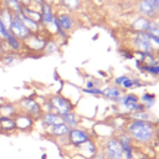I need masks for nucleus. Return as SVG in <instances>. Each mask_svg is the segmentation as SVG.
Masks as SVG:
<instances>
[{
	"instance_id": "32",
	"label": "nucleus",
	"mask_w": 159,
	"mask_h": 159,
	"mask_svg": "<svg viewBox=\"0 0 159 159\" xmlns=\"http://www.w3.org/2000/svg\"><path fill=\"white\" fill-rule=\"evenodd\" d=\"M83 93L89 94V96H97V97H102L103 96V89L101 87H94V88H82L81 89Z\"/></svg>"
},
{
	"instance_id": "31",
	"label": "nucleus",
	"mask_w": 159,
	"mask_h": 159,
	"mask_svg": "<svg viewBox=\"0 0 159 159\" xmlns=\"http://www.w3.org/2000/svg\"><path fill=\"white\" fill-rule=\"evenodd\" d=\"M4 2V6L6 9H9L12 14H19L21 12V9H22V5L20 4L19 0H2Z\"/></svg>"
},
{
	"instance_id": "8",
	"label": "nucleus",
	"mask_w": 159,
	"mask_h": 159,
	"mask_svg": "<svg viewBox=\"0 0 159 159\" xmlns=\"http://www.w3.org/2000/svg\"><path fill=\"white\" fill-rule=\"evenodd\" d=\"M91 139V134L82 128H71L68 134H67V140L71 145H73L75 148L81 147L83 143H86L87 140Z\"/></svg>"
},
{
	"instance_id": "29",
	"label": "nucleus",
	"mask_w": 159,
	"mask_h": 159,
	"mask_svg": "<svg viewBox=\"0 0 159 159\" xmlns=\"http://www.w3.org/2000/svg\"><path fill=\"white\" fill-rule=\"evenodd\" d=\"M60 48H61V45H60V42L57 40H55V39L47 40L46 46H45V50H43V55H53V53H57V52H60Z\"/></svg>"
},
{
	"instance_id": "15",
	"label": "nucleus",
	"mask_w": 159,
	"mask_h": 159,
	"mask_svg": "<svg viewBox=\"0 0 159 159\" xmlns=\"http://www.w3.org/2000/svg\"><path fill=\"white\" fill-rule=\"evenodd\" d=\"M70 127L67 124H65L63 122L62 123H58V124H55V125H51L48 128H46V133L53 138H61V137H65L70 132Z\"/></svg>"
},
{
	"instance_id": "35",
	"label": "nucleus",
	"mask_w": 159,
	"mask_h": 159,
	"mask_svg": "<svg viewBox=\"0 0 159 159\" xmlns=\"http://www.w3.org/2000/svg\"><path fill=\"white\" fill-rule=\"evenodd\" d=\"M147 32L150 34V35H154V36H158V37H159V26L155 24L154 20H152V22H150V25H149Z\"/></svg>"
},
{
	"instance_id": "38",
	"label": "nucleus",
	"mask_w": 159,
	"mask_h": 159,
	"mask_svg": "<svg viewBox=\"0 0 159 159\" xmlns=\"http://www.w3.org/2000/svg\"><path fill=\"white\" fill-rule=\"evenodd\" d=\"M6 32H7L6 27L4 26V24H2V22H1V20H0V40H5Z\"/></svg>"
},
{
	"instance_id": "18",
	"label": "nucleus",
	"mask_w": 159,
	"mask_h": 159,
	"mask_svg": "<svg viewBox=\"0 0 159 159\" xmlns=\"http://www.w3.org/2000/svg\"><path fill=\"white\" fill-rule=\"evenodd\" d=\"M150 22H152L150 19L139 15V16H137V17L132 21L130 27H132L134 31H144V32H147V30H148Z\"/></svg>"
},
{
	"instance_id": "12",
	"label": "nucleus",
	"mask_w": 159,
	"mask_h": 159,
	"mask_svg": "<svg viewBox=\"0 0 159 159\" xmlns=\"http://www.w3.org/2000/svg\"><path fill=\"white\" fill-rule=\"evenodd\" d=\"M14 119H15L16 129H19L21 132H29L35 124V119L31 116H29L26 113H22V112H19L14 117Z\"/></svg>"
},
{
	"instance_id": "13",
	"label": "nucleus",
	"mask_w": 159,
	"mask_h": 159,
	"mask_svg": "<svg viewBox=\"0 0 159 159\" xmlns=\"http://www.w3.org/2000/svg\"><path fill=\"white\" fill-rule=\"evenodd\" d=\"M77 149H78V153H80L81 157L89 158V159H92L98 153V147H97V144L94 143V140L92 138L89 140H87L86 143H83L81 147H78Z\"/></svg>"
},
{
	"instance_id": "36",
	"label": "nucleus",
	"mask_w": 159,
	"mask_h": 159,
	"mask_svg": "<svg viewBox=\"0 0 159 159\" xmlns=\"http://www.w3.org/2000/svg\"><path fill=\"white\" fill-rule=\"evenodd\" d=\"M149 40H150V42H152V45H153L154 51H155V52H159V37L149 34Z\"/></svg>"
},
{
	"instance_id": "24",
	"label": "nucleus",
	"mask_w": 159,
	"mask_h": 159,
	"mask_svg": "<svg viewBox=\"0 0 159 159\" xmlns=\"http://www.w3.org/2000/svg\"><path fill=\"white\" fill-rule=\"evenodd\" d=\"M19 16H20V19L22 20V22L26 25V27L31 31V34H35V32H41V30H42V26H41V24L40 22H36V21H34V20H31V19H29V17H26L22 12H19L17 14Z\"/></svg>"
},
{
	"instance_id": "43",
	"label": "nucleus",
	"mask_w": 159,
	"mask_h": 159,
	"mask_svg": "<svg viewBox=\"0 0 159 159\" xmlns=\"http://www.w3.org/2000/svg\"><path fill=\"white\" fill-rule=\"evenodd\" d=\"M154 21H155V24L159 26V12L157 14V16H155V19H154Z\"/></svg>"
},
{
	"instance_id": "41",
	"label": "nucleus",
	"mask_w": 159,
	"mask_h": 159,
	"mask_svg": "<svg viewBox=\"0 0 159 159\" xmlns=\"http://www.w3.org/2000/svg\"><path fill=\"white\" fill-rule=\"evenodd\" d=\"M92 159H106V157H104V155H103V153L99 150V152H98V153H97Z\"/></svg>"
},
{
	"instance_id": "34",
	"label": "nucleus",
	"mask_w": 159,
	"mask_h": 159,
	"mask_svg": "<svg viewBox=\"0 0 159 159\" xmlns=\"http://www.w3.org/2000/svg\"><path fill=\"white\" fill-rule=\"evenodd\" d=\"M119 55H120V57H123L124 60H133V58H134V53H133L132 51H129L128 48H125V47L119 48Z\"/></svg>"
},
{
	"instance_id": "6",
	"label": "nucleus",
	"mask_w": 159,
	"mask_h": 159,
	"mask_svg": "<svg viewBox=\"0 0 159 159\" xmlns=\"http://www.w3.org/2000/svg\"><path fill=\"white\" fill-rule=\"evenodd\" d=\"M135 7H137V12L140 16L154 20L157 14L159 12V1L158 0H138Z\"/></svg>"
},
{
	"instance_id": "17",
	"label": "nucleus",
	"mask_w": 159,
	"mask_h": 159,
	"mask_svg": "<svg viewBox=\"0 0 159 159\" xmlns=\"http://www.w3.org/2000/svg\"><path fill=\"white\" fill-rule=\"evenodd\" d=\"M46 128L51 127V125H55V124H58V123H62V118L60 114H57L56 112H43L41 118L39 119Z\"/></svg>"
},
{
	"instance_id": "4",
	"label": "nucleus",
	"mask_w": 159,
	"mask_h": 159,
	"mask_svg": "<svg viewBox=\"0 0 159 159\" xmlns=\"http://www.w3.org/2000/svg\"><path fill=\"white\" fill-rule=\"evenodd\" d=\"M130 45L135 52H155L149 40V34L144 31H135L130 37Z\"/></svg>"
},
{
	"instance_id": "33",
	"label": "nucleus",
	"mask_w": 159,
	"mask_h": 159,
	"mask_svg": "<svg viewBox=\"0 0 159 159\" xmlns=\"http://www.w3.org/2000/svg\"><path fill=\"white\" fill-rule=\"evenodd\" d=\"M101 86V80L91 77L84 82V88H94V87H99Z\"/></svg>"
},
{
	"instance_id": "3",
	"label": "nucleus",
	"mask_w": 159,
	"mask_h": 159,
	"mask_svg": "<svg viewBox=\"0 0 159 159\" xmlns=\"http://www.w3.org/2000/svg\"><path fill=\"white\" fill-rule=\"evenodd\" d=\"M46 42H47V39L43 34L35 32V34H31L26 40H24L22 45L30 53H42L43 55Z\"/></svg>"
},
{
	"instance_id": "46",
	"label": "nucleus",
	"mask_w": 159,
	"mask_h": 159,
	"mask_svg": "<svg viewBox=\"0 0 159 159\" xmlns=\"http://www.w3.org/2000/svg\"><path fill=\"white\" fill-rule=\"evenodd\" d=\"M97 39H98V35H94V36L92 37V40H97Z\"/></svg>"
},
{
	"instance_id": "19",
	"label": "nucleus",
	"mask_w": 159,
	"mask_h": 159,
	"mask_svg": "<svg viewBox=\"0 0 159 159\" xmlns=\"http://www.w3.org/2000/svg\"><path fill=\"white\" fill-rule=\"evenodd\" d=\"M62 118V122L65 124H67L70 128H77L81 123V117L75 112V111H71L68 113H65L61 116Z\"/></svg>"
},
{
	"instance_id": "20",
	"label": "nucleus",
	"mask_w": 159,
	"mask_h": 159,
	"mask_svg": "<svg viewBox=\"0 0 159 159\" xmlns=\"http://www.w3.org/2000/svg\"><path fill=\"white\" fill-rule=\"evenodd\" d=\"M114 135H116V138H117L118 143L120 144V147H122V150H123V152L133 148V139L130 138V135H129L125 130H123V132H118V133H117V134H114Z\"/></svg>"
},
{
	"instance_id": "16",
	"label": "nucleus",
	"mask_w": 159,
	"mask_h": 159,
	"mask_svg": "<svg viewBox=\"0 0 159 159\" xmlns=\"http://www.w3.org/2000/svg\"><path fill=\"white\" fill-rule=\"evenodd\" d=\"M102 89H103V96H102V97H104V98L108 99V101H112L113 103L116 102V99H117L119 96H122V94L124 93V91H123L120 87L114 86V84H108V86H106V87L102 88Z\"/></svg>"
},
{
	"instance_id": "11",
	"label": "nucleus",
	"mask_w": 159,
	"mask_h": 159,
	"mask_svg": "<svg viewBox=\"0 0 159 159\" xmlns=\"http://www.w3.org/2000/svg\"><path fill=\"white\" fill-rule=\"evenodd\" d=\"M139 102V96L134 92H125L123 94V101L120 103V114L128 116L129 113L133 112L134 106Z\"/></svg>"
},
{
	"instance_id": "26",
	"label": "nucleus",
	"mask_w": 159,
	"mask_h": 159,
	"mask_svg": "<svg viewBox=\"0 0 159 159\" xmlns=\"http://www.w3.org/2000/svg\"><path fill=\"white\" fill-rule=\"evenodd\" d=\"M128 119L132 120H148V122H155V119L153 118V116L149 113V111H142V112H132L128 116Z\"/></svg>"
},
{
	"instance_id": "21",
	"label": "nucleus",
	"mask_w": 159,
	"mask_h": 159,
	"mask_svg": "<svg viewBox=\"0 0 159 159\" xmlns=\"http://www.w3.org/2000/svg\"><path fill=\"white\" fill-rule=\"evenodd\" d=\"M139 102H142L145 107V111H150L152 107L157 102V94L155 93H152V92H143L140 96H139Z\"/></svg>"
},
{
	"instance_id": "45",
	"label": "nucleus",
	"mask_w": 159,
	"mask_h": 159,
	"mask_svg": "<svg viewBox=\"0 0 159 159\" xmlns=\"http://www.w3.org/2000/svg\"><path fill=\"white\" fill-rule=\"evenodd\" d=\"M45 1H46V2H48V4H51V5H52V2H53V1H55V0H45Z\"/></svg>"
},
{
	"instance_id": "44",
	"label": "nucleus",
	"mask_w": 159,
	"mask_h": 159,
	"mask_svg": "<svg viewBox=\"0 0 159 159\" xmlns=\"http://www.w3.org/2000/svg\"><path fill=\"white\" fill-rule=\"evenodd\" d=\"M154 123H155L157 128H159V118H158V119H155V122H154Z\"/></svg>"
},
{
	"instance_id": "47",
	"label": "nucleus",
	"mask_w": 159,
	"mask_h": 159,
	"mask_svg": "<svg viewBox=\"0 0 159 159\" xmlns=\"http://www.w3.org/2000/svg\"><path fill=\"white\" fill-rule=\"evenodd\" d=\"M157 135L159 137V128H157Z\"/></svg>"
},
{
	"instance_id": "9",
	"label": "nucleus",
	"mask_w": 159,
	"mask_h": 159,
	"mask_svg": "<svg viewBox=\"0 0 159 159\" xmlns=\"http://www.w3.org/2000/svg\"><path fill=\"white\" fill-rule=\"evenodd\" d=\"M56 17H57V21H58V24H60V26H61V29L62 30H65L66 32H71V31H73L75 29H76V26H77V20H76V17L70 12V11H67V10H60L58 11V14L56 15Z\"/></svg>"
},
{
	"instance_id": "5",
	"label": "nucleus",
	"mask_w": 159,
	"mask_h": 159,
	"mask_svg": "<svg viewBox=\"0 0 159 159\" xmlns=\"http://www.w3.org/2000/svg\"><path fill=\"white\" fill-rule=\"evenodd\" d=\"M101 152L103 153L106 159H123V150L116 135L104 139Z\"/></svg>"
},
{
	"instance_id": "42",
	"label": "nucleus",
	"mask_w": 159,
	"mask_h": 159,
	"mask_svg": "<svg viewBox=\"0 0 159 159\" xmlns=\"http://www.w3.org/2000/svg\"><path fill=\"white\" fill-rule=\"evenodd\" d=\"M22 6H31V0H19Z\"/></svg>"
},
{
	"instance_id": "48",
	"label": "nucleus",
	"mask_w": 159,
	"mask_h": 159,
	"mask_svg": "<svg viewBox=\"0 0 159 159\" xmlns=\"http://www.w3.org/2000/svg\"><path fill=\"white\" fill-rule=\"evenodd\" d=\"M80 157H81V155H80ZM80 159H89V158H84V157H81Z\"/></svg>"
},
{
	"instance_id": "37",
	"label": "nucleus",
	"mask_w": 159,
	"mask_h": 159,
	"mask_svg": "<svg viewBox=\"0 0 159 159\" xmlns=\"http://www.w3.org/2000/svg\"><path fill=\"white\" fill-rule=\"evenodd\" d=\"M125 77H127V75H120V76L116 77V78L113 80V84H114V86H118V87H120V84H122V82L125 80Z\"/></svg>"
},
{
	"instance_id": "1",
	"label": "nucleus",
	"mask_w": 159,
	"mask_h": 159,
	"mask_svg": "<svg viewBox=\"0 0 159 159\" xmlns=\"http://www.w3.org/2000/svg\"><path fill=\"white\" fill-rule=\"evenodd\" d=\"M133 142L140 143V144H149L154 140L157 135V125L154 122L148 120H129L124 129Z\"/></svg>"
},
{
	"instance_id": "49",
	"label": "nucleus",
	"mask_w": 159,
	"mask_h": 159,
	"mask_svg": "<svg viewBox=\"0 0 159 159\" xmlns=\"http://www.w3.org/2000/svg\"><path fill=\"white\" fill-rule=\"evenodd\" d=\"M0 117H1V114H0Z\"/></svg>"
},
{
	"instance_id": "30",
	"label": "nucleus",
	"mask_w": 159,
	"mask_h": 159,
	"mask_svg": "<svg viewBox=\"0 0 159 159\" xmlns=\"http://www.w3.org/2000/svg\"><path fill=\"white\" fill-rule=\"evenodd\" d=\"M62 7L67 11H77L81 7V0H58Z\"/></svg>"
},
{
	"instance_id": "22",
	"label": "nucleus",
	"mask_w": 159,
	"mask_h": 159,
	"mask_svg": "<svg viewBox=\"0 0 159 159\" xmlns=\"http://www.w3.org/2000/svg\"><path fill=\"white\" fill-rule=\"evenodd\" d=\"M19 113V108L16 104L11 102H4L0 104V114L5 117H15Z\"/></svg>"
},
{
	"instance_id": "2",
	"label": "nucleus",
	"mask_w": 159,
	"mask_h": 159,
	"mask_svg": "<svg viewBox=\"0 0 159 159\" xmlns=\"http://www.w3.org/2000/svg\"><path fill=\"white\" fill-rule=\"evenodd\" d=\"M17 108H19V112H22V113L31 116L35 120H39L43 113L41 103H39V101L32 96L22 97L17 102Z\"/></svg>"
},
{
	"instance_id": "40",
	"label": "nucleus",
	"mask_w": 159,
	"mask_h": 159,
	"mask_svg": "<svg viewBox=\"0 0 159 159\" xmlns=\"http://www.w3.org/2000/svg\"><path fill=\"white\" fill-rule=\"evenodd\" d=\"M142 111H145V107H144V104H143L142 102H138V103L134 106L133 112H142Z\"/></svg>"
},
{
	"instance_id": "25",
	"label": "nucleus",
	"mask_w": 159,
	"mask_h": 159,
	"mask_svg": "<svg viewBox=\"0 0 159 159\" xmlns=\"http://www.w3.org/2000/svg\"><path fill=\"white\" fill-rule=\"evenodd\" d=\"M21 12H22L26 17H29V19H31V20H34V21L41 24V12H40V10H36V9L32 7V6H22Z\"/></svg>"
},
{
	"instance_id": "14",
	"label": "nucleus",
	"mask_w": 159,
	"mask_h": 159,
	"mask_svg": "<svg viewBox=\"0 0 159 159\" xmlns=\"http://www.w3.org/2000/svg\"><path fill=\"white\" fill-rule=\"evenodd\" d=\"M5 43L7 46V48L10 51H14V52H17L20 53L24 48V45H22V41L20 39H17L11 31H7L6 32V36H5Z\"/></svg>"
},
{
	"instance_id": "7",
	"label": "nucleus",
	"mask_w": 159,
	"mask_h": 159,
	"mask_svg": "<svg viewBox=\"0 0 159 159\" xmlns=\"http://www.w3.org/2000/svg\"><path fill=\"white\" fill-rule=\"evenodd\" d=\"M48 98H50V101H51V103L53 106V111L57 114H60V116H62L65 113H68V112H71V111L75 109V104L66 96H62L60 93H56V94H52Z\"/></svg>"
},
{
	"instance_id": "10",
	"label": "nucleus",
	"mask_w": 159,
	"mask_h": 159,
	"mask_svg": "<svg viewBox=\"0 0 159 159\" xmlns=\"http://www.w3.org/2000/svg\"><path fill=\"white\" fill-rule=\"evenodd\" d=\"M17 39H20L21 41L26 40L30 35H31V31L26 27V25L22 22V20L20 19V16L17 14H14L12 16V21H11V26H10V30Z\"/></svg>"
},
{
	"instance_id": "23",
	"label": "nucleus",
	"mask_w": 159,
	"mask_h": 159,
	"mask_svg": "<svg viewBox=\"0 0 159 159\" xmlns=\"http://www.w3.org/2000/svg\"><path fill=\"white\" fill-rule=\"evenodd\" d=\"M16 129V124H15V119L12 117H5L1 116L0 117V130L4 133H9Z\"/></svg>"
},
{
	"instance_id": "27",
	"label": "nucleus",
	"mask_w": 159,
	"mask_h": 159,
	"mask_svg": "<svg viewBox=\"0 0 159 159\" xmlns=\"http://www.w3.org/2000/svg\"><path fill=\"white\" fill-rule=\"evenodd\" d=\"M19 58H20V53L14 52V51H7V52H5V53L1 56L0 62H1L4 66H11V65H14Z\"/></svg>"
},
{
	"instance_id": "28",
	"label": "nucleus",
	"mask_w": 159,
	"mask_h": 159,
	"mask_svg": "<svg viewBox=\"0 0 159 159\" xmlns=\"http://www.w3.org/2000/svg\"><path fill=\"white\" fill-rule=\"evenodd\" d=\"M12 16H14V14H12L9 9H6L5 6H2V7L0 9V20H1V22L4 24V26L6 27L7 31L10 30L11 21H12Z\"/></svg>"
},
{
	"instance_id": "39",
	"label": "nucleus",
	"mask_w": 159,
	"mask_h": 159,
	"mask_svg": "<svg viewBox=\"0 0 159 159\" xmlns=\"http://www.w3.org/2000/svg\"><path fill=\"white\" fill-rule=\"evenodd\" d=\"M5 52H7V46H6V43H5L4 40H0V58H1V56Z\"/></svg>"
}]
</instances>
